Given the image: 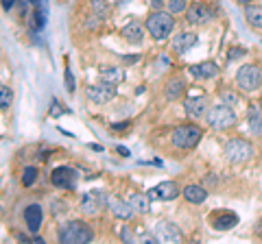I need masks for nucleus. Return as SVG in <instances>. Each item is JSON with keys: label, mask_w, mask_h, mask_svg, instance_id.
<instances>
[{"label": "nucleus", "mask_w": 262, "mask_h": 244, "mask_svg": "<svg viewBox=\"0 0 262 244\" xmlns=\"http://www.w3.org/2000/svg\"><path fill=\"white\" fill-rule=\"evenodd\" d=\"M51 183L55 185V188H61V190H75L77 173L68 166H59L51 173Z\"/></svg>", "instance_id": "1a4fd4ad"}, {"label": "nucleus", "mask_w": 262, "mask_h": 244, "mask_svg": "<svg viewBox=\"0 0 262 244\" xmlns=\"http://www.w3.org/2000/svg\"><path fill=\"white\" fill-rule=\"evenodd\" d=\"M182 190H179V185L175 181H162L158 183L153 190H149V197L151 199H160V201H173L177 199Z\"/></svg>", "instance_id": "f8f14e48"}, {"label": "nucleus", "mask_w": 262, "mask_h": 244, "mask_svg": "<svg viewBox=\"0 0 262 244\" xmlns=\"http://www.w3.org/2000/svg\"><path fill=\"white\" fill-rule=\"evenodd\" d=\"M245 20L253 29H262V5H245Z\"/></svg>", "instance_id": "5701e85b"}, {"label": "nucleus", "mask_w": 262, "mask_h": 244, "mask_svg": "<svg viewBox=\"0 0 262 244\" xmlns=\"http://www.w3.org/2000/svg\"><path fill=\"white\" fill-rule=\"evenodd\" d=\"M196 44V33H190V31H184V33H177L175 37H173V51L175 53H186V51H190V48Z\"/></svg>", "instance_id": "f3484780"}, {"label": "nucleus", "mask_w": 262, "mask_h": 244, "mask_svg": "<svg viewBox=\"0 0 262 244\" xmlns=\"http://www.w3.org/2000/svg\"><path fill=\"white\" fill-rule=\"evenodd\" d=\"M182 194H184V199L188 203H194V205H201V203L208 199V190L201 188V185H194V183L186 185V188L182 190Z\"/></svg>", "instance_id": "412c9836"}, {"label": "nucleus", "mask_w": 262, "mask_h": 244, "mask_svg": "<svg viewBox=\"0 0 262 244\" xmlns=\"http://www.w3.org/2000/svg\"><path fill=\"white\" fill-rule=\"evenodd\" d=\"M66 87H68V92H75V79H72V72L66 68Z\"/></svg>", "instance_id": "2f4dec72"}, {"label": "nucleus", "mask_w": 262, "mask_h": 244, "mask_svg": "<svg viewBox=\"0 0 262 244\" xmlns=\"http://www.w3.org/2000/svg\"><path fill=\"white\" fill-rule=\"evenodd\" d=\"M188 9V0H168V11L177 15V13H184Z\"/></svg>", "instance_id": "c85d7f7f"}, {"label": "nucleus", "mask_w": 262, "mask_h": 244, "mask_svg": "<svg viewBox=\"0 0 262 244\" xmlns=\"http://www.w3.org/2000/svg\"><path fill=\"white\" fill-rule=\"evenodd\" d=\"M155 240L158 242H182L184 240V233L177 229L173 223H160L155 227Z\"/></svg>", "instance_id": "ddd939ff"}, {"label": "nucleus", "mask_w": 262, "mask_h": 244, "mask_svg": "<svg viewBox=\"0 0 262 244\" xmlns=\"http://www.w3.org/2000/svg\"><path fill=\"white\" fill-rule=\"evenodd\" d=\"M129 203L131 207L136 209V214H146L151 209V197L149 194H142V192H134L129 197Z\"/></svg>", "instance_id": "b1692460"}, {"label": "nucleus", "mask_w": 262, "mask_h": 244, "mask_svg": "<svg viewBox=\"0 0 262 244\" xmlns=\"http://www.w3.org/2000/svg\"><path fill=\"white\" fill-rule=\"evenodd\" d=\"M103 207H107V197L101 190H90L81 197V211L85 216H98Z\"/></svg>", "instance_id": "6e6552de"}, {"label": "nucleus", "mask_w": 262, "mask_h": 244, "mask_svg": "<svg viewBox=\"0 0 262 244\" xmlns=\"http://www.w3.org/2000/svg\"><path fill=\"white\" fill-rule=\"evenodd\" d=\"M59 113H66V109H63V107H59V105H57V101H53V107H51V116H59Z\"/></svg>", "instance_id": "473e14b6"}, {"label": "nucleus", "mask_w": 262, "mask_h": 244, "mask_svg": "<svg viewBox=\"0 0 262 244\" xmlns=\"http://www.w3.org/2000/svg\"><path fill=\"white\" fill-rule=\"evenodd\" d=\"M35 179H37V168H33V166L24 168V173H22V179H20L24 188H29V185H33V183H35Z\"/></svg>", "instance_id": "bb28decb"}, {"label": "nucleus", "mask_w": 262, "mask_h": 244, "mask_svg": "<svg viewBox=\"0 0 262 244\" xmlns=\"http://www.w3.org/2000/svg\"><path fill=\"white\" fill-rule=\"evenodd\" d=\"M206 120L214 131H227V129H232L238 122V116H236L234 107H229L225 103H216L208 109Z\"/></svg>", "instance_id": "f03ea898"}, {"label": "nucleus", "mask_w": 262, "mask_h": 244, "mask_svg": "<svg viewBox=\"0 0 262 244\" xmlns=\"http://www.w3.org/2000/svg\"><path fill=\"white\" fill-rule=\"evenodd\" d=\"M184 107H186V113L190 118H206V113H208V101H206V96H190V99H186L184 101Z\"/></svg>", "instance_id": "4468645a"}, {"label": "nucleus", "mask_w": 262, "mask_h": 244, "mask_svg": "<svg viewBox=\"0 0 262 244\" xmlns=\"http://www.w3.org/2000/svg\"><path fill=\"white\" fill-rule=\"evenodd\" d=\"M92 9H94V13L98 15V18H105L107 11H110V7H107L105 0H92Z\"/></svg>", "instance_id": "c756f323"}, {"label": "nucleus", "mask_w": 262, "mask_h": 244, "mask_svg": "<svg viewBox=\"0 0 262 244\" xmlns=\"http://www.w3.org/2000/svg\"><path fill=\"white\" fill-rule=\"evenodd\" d=\"M13 3H15V0H3V9H5V11H9L11 7H13Z\"/></svg>", "instance_id": "e433bc0d"}, {"label": "nucleus", "mask_w": 262, "mask_h": 244, "mask_svg": "<svg viewBox=\"0 0 262 244\" xmlns=\"http://www.w3.org/2000/svg\"><path fill=\"white\" fill-rule=\"evenodd\" d=\"M144 29L149 31V35L153 39H158V42H162V39H166L170 33H173L175 29V18L170 11H153L149 18H146L144 22Z\"/></svg>", "instance_id": "f257e3e1"}, {"label": "nucleus", "mask_w": 262, "mask_h": 244, "mask_svg": "<svg viewBox=\"0 0 262 244\" xmlns=\"http://www.w3.org/2000/svg\"><path fill=\"white\" fill-rule=\"evenodd\" d=\"M225 159L229 164H245L253 157V146L243 140V137H232L227 144H225Z\"/></svg>", "instance_id": "423d86ee"}, {"label": "nucleus", "mask_w": 262, "mask_h": 244, "mask_svg": "<svg viewBox=\"0 0 262 244\" xmlns=\"http://www.w3.org/2000/svg\"><path fill=\"white\" fill-rule=\"evenodd\" d=\"M186 20L194 24V27H199V24H206L212 20V11L208 9L206 5H201V3H194V5H188V9H186Z\"/></svg>", "instance_id": "2eb2a0df"}, {"label": "nucleus", "mask_w": 262, "mask_h": 244, "mask_svg": "<svg viewBox=\"0 0 262 244\" xmlns=\"http://www.w3.org/2000/svg\"><path fill=\"white\" fill-rule=\"evenodd\" d=\"M138 59H140V57H138V55H134V57H125V61H127V63H136Z\"/></svg>", "instance_id": "ea45409f"}, {"label": "nucleus", "mask_w": 262, "mask_h": 244, "mask_svg": "<svg viewBox=\"0 0 262 244\" xmlns=\"http://www.w3.org/2000/svg\"><path fill=\"white\" fill-rule=\"evenodd\" d=\"M116 96V85H110L105 81H98L85 87V99L94 105H107Z\"/></svg>", "instance_id": "0eeeda50"}, {"label": "nucleus", "mask_w": 262, "mask_h": 244, "mask_svg": "<svg viewBox=\"0 0 262 244\" xmlns=\"http://www.w3.org/2000/svg\"><path fill=\"white\" fill-rule=\"evenodd\" d=\"M238 225V216L234 211H214L212 214V227L216 231H229Z\"/></svg>", "instance_id": "dca6fc26"}, {"label": "nucleus", "mask_w": 262, "mask_h": 244, "mask_svg": "<svg viewBox=\"0 0 262 244\" xmlns=\"http://www.w3.org/2000/svg\"><path fill=\"white\" fill-rule=\"evenodd\" d=\"M107 209L114 214V218L118 221H131V216L136 214V209L131 207L129 199H120V197H107Z\"/></svg>", "instance_id": "9d476101"}, {"label": "nucleus", "mask_w": 262, "mask_h": 244, "mask_svg": "<svg viewBox=\"0 0 262 244\" xmlns=\"http://www.w3.org/2000/svg\"><path fill=\"white\" fill-rule=\"evenodd\" d=\"M33 27H35V29H44L46 27V15H44V11H35V13H33Z\"/></svg>", "instance_id": "7c9ffc66"}, {"label": "nucleus", "mask_w": 262, "mask_h": 244, "mask_svg": "<svg viewBox=\"0 0 262 244\" xmlns=\"http://www.w3.org/2000/svg\"><path fill=\"white\" fill-rule=\"evenodd\" d=\"M219 96H221V103L229 105V107H238V103H241V96L236 92H232V89H223Z\"/></svg>", "instance_id": "a878e982"}, {"label": "nucleus", "mask_w": 262, "mask_h": 244, "mask_svg": "<svg viewBox=\"0 0 262 244\" xmlns=\"http://www.w3.org/2000/svg\"><path fill=\"white\" fill-rule=\"evenodd\" d=\"M92 240H94L92 227L81 221H72L59 229V242L63 244H88Z\"/></svg>", "instance_id": "20e7f679"}, {"label": "nucleus", "mask_w": 262, "mask_h": 244, "mask_svg": "<svg viewBox=\"0 0 262 244\" xmlns=\"http://www.w3.org/2000/svg\"><path fill=\"white\" fill-rule=\"evenodd\" d=\"M245 51H243V48H234V53H229V59H234V57H241Z\"/></svg>", "instance_id": "4c0bfd02"}, {"label": "nucleus", "mask_w": 262, "mask_h": 244, "mask_svg": "<svg viewBox=\"0 0 262 244\" xmlns=\"http://www.w3.org/2000/svg\"><path fill=\"white\" fill-rule=\"evenodd\" d=\"M131 125V120H125V122H118V125H112L114 131H122V129H127Z\"/></svg>", "instance_id": "72a5a7b5"}, {"label": "nucleus", "mask_w": 262, "mask_h": 244, "mask_svg": "<svg viewBox=\"0 0 262 244\" xmlns=\"http://www.w3.org/2000/svg\"><path fill=\"white\" fill-rule=\"evenodd\" d=\"M120 35L125 37L129 44H140L142 39H144V29H142L138 22H129L127 27H122Z\"/></svg>", "instance_id": "aec40b11"}, {"label": "nucleus", "mask_w": 262, "mask_h": 244, "mask_svg": "<svg viewBox=\"0 0 262 244\" xmlns=\"http://www.w3.org/2000/svg\"><path fill=\"white\" fill-rule=\"evenodd\" d=\"M42 221H44V209L42 205L37 203H31V205L24 207V225L31 233H37L39 227H42Z\"/></svg>", "instance_id": "9b49d317"}, {"label": "nucleus", "mask_w": 262, "mask_h": 244, "mask_svg": "<svg viewBox=\"0 0 262 244\" xmlns=\"http://www.w3.org/2000/svg\"><path fill=\"white\" fill-rule=\"evenodd\" d=\"M201 137L203 131L196 125H179L173 131V135H170V142L179 151H190L201 142Z\"/></svg>", "instance_id": "39448f33"}, {"label": "nucleus", "mask_w": 262, "mask_h": 244, "mask_svg": "<svg viewBox=\"0 0 262 244\" xmlns=\"http://www.w3.org/2000/svg\"><path fill=\"white\" fill-rule=\"evenodd\" d=\"M122 240H125V242H131V240H134V233H131L129 229H122Z\"/></svg>", "instance_id": "c9c22d12"}, {"label": "nucleus", "mask_w": 262, "mask_h": 244, "mask_svg": "<svg viewBox=\"0 0 262 244\" xmlns=\"http://www.w3.org/2000/svg\"><path fill=\"white\" fill-rule=\"evenodd\" d=\"M190 72H192L196 79L206 81V79H214L219 75V66H216L214 61H203V63H196V66H192Z\"/></svg>", "instance_id": "6ab92c4d"}, {"label": "nucleus", "mask_w": 262, "mask_h": 244, "mask_svg": "<svg viewBox=\"0 0 262 244\" xmlns=\"http://www.w3.org/2000/svg\"><path fill=\"white\" fill-rule=\"evenodd\" d=\"M260 109H262V99H260Z\"/></svg>", "instance_id": "37998d69"}, {"label": "nucleus", "mask_w": 262, "mask_h": 244, "mask_svg": "<svg viewBox=\"0 0 262 244\" xmlns=\"http://www.w3.org/2000/svg\"><path fill=\"white\" fill-rule=\"evenodd\" d=\"M11 101H13V94H11V89L3 85L0 87V107L3 109H9L11 107Z\"/></svg>", "instance_id": "cd10ccee"}, {"label": "nucleus", "mask_w": 262, "mask_h": 244, "mask_svg": "<svg viewBox=\"0 0 262 244\" xmlns=\"http://www.w3.org/2000/svg\"><path fill=\"white\" fill-rule=\"evenodd\" d=\"M184 92H186V81L179 79V77L170 79L166 83V89H164V94H166L168 101H179L184 96Z\"/></svg>", "instance_id": "4be33fe9"}, {"label": "nucleus", "mask_w": 262, "mask_h": 244, "mask_svg": "<svg viewBox=\"0 0 262 244\" xmlns=\"http://www.w3.org/2000/svg\"><path fill=\"white\" fill-rule=\"evenodd\" d=\"M118 153H120L122 157H129V151L125 149V146H118Z\"/></svg>", "instance_id": "58836bf2"}, {"label": "nucleus", "mask_w": 262, "mask_h": 244, "mask_svg": "<svg viewBox=\"0 0 262 244\" xmlns=\"http://www.w3.org/2000/svg\"><path fill=\"white\" fill-rule=\"evenodd\" d=\"M247 120H249V129H251L253 137H262V109H260V105H249Z\"/></svg>", "instance_id": "a211bd4d"}, {"label": "nucleus", "mask_w": 262, "mask_h": 244, "mask_svg": "<svg viewBox=\"0 0 262 244\" xmlns=\"http://www.w3.org/2000/svg\"><path fill=\"white\" fill-rule=\"evenodd\" d=\"M149 5L153 7V9H155V11H160V9H162V7H164V0H149Z\"/></svg>", "instance_id": "f704fd0d"}, {"label": "nucleus", "mask_w": 262, "mask_h": 244, "mask_svg": "<svg viewBox=\"0 0 262 244\" xmlns=\"http://www.w3.org/2000/svg\"><path fill=\"white\" fill-rule=\"evenodd\" d=\"M234 3H238V5H249V3H253V0H234Z\"/></svg>", "instance_id": "a19ab883"}, {"label": "nucleus", "mask_w": 262, "mask_h": 244, "mask_svg": "<svg viewBox=\"0 0 262 244\" xmlns=\"http://www.w3.org/2000/svg\"><path fill=\"white\" fill-rule=\"evenodd\" d=\"M98 77H101V81H105V83L116 85L122 81V70L116 68V66H103L101 70H98Z\"/></svg>", "instance_id": "393cba45"}, {"label": "nucleus", "mask_w": 262, "mask_h": 244, "mask_svg": "<svg viewBox=\"0 0 262 244\" xmlns=\"http://www.w3.org/2000/svg\"><path fill=\"white\" fill-rule=\"evenodd\" d=\"M29 3H33V5H37V3H39V0H29Z\"/></svg>", "instance_id": "79ce46f5"}, {"label": "nucleus", "mask_w": 262, "mask_h": 244, "mask_svg": "<svg viewBox=\"0 0 262 244\" xmlns=\"http://www.w3.org/2000/svg\"><path fill=\"white\" fill-rule=\"evenodd\" d=\"M234 83L245 94L256 92V89L262 87V68L258 66V63H245V66H241L238 72H236Z\"/></svg>", "instance_id": "7ed1b4c3"}]
</instances>
